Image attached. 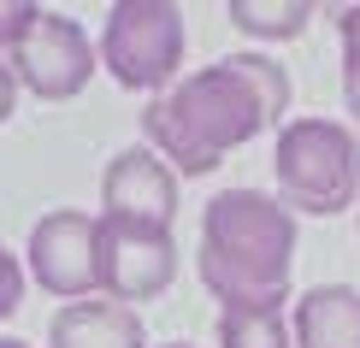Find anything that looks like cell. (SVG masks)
Wrapping results in <instances>:
<instances>
[{
	"label": "cell",
	"mask_w": 360,
	"mask_h": 348,
	"mask_svg": "<svg viewBox=\"0 0 360 348\" xmlns=\"http://www.w3.org/2000/svg\"><path fill=\"white\" fill-rule=\"evenodd\" d=\"M290 71L272 53H224L201 71H184L166 95L142 107V136L177 177L219 172L231 148L260 130L290 124Z\"/></svg>",
	"instance_id": "obj_1"
},
{
	"label": "cell",
	"mask_w": 360,
	"mask_h": 348,
	"mask_svg": "<svg viewBox=\"0 0 360 348\" xmlns=\"http://www.w3.org/2000/svg\"><path fill=\"white\" fill-rule=\"evenodd\" d=\"M195 271L219 307H283L295 271V213L266 189H219L201 207Z\"/></svg>",
	"instance_id": "obj_2"
},
{
	"label": "cell",
	"mask_w": 360,
	"mask_h": 348,
	"mask_svg": "<svg viewBox=\"0 0 360 348\" xmlns=\"http://www.w3.org/2000/svg\"><path fill=\"white\" fill-rule=\"evenodd\" d=\"M278 201L295 219H337L360 207V130L342 118H290L272 148Z\"/></svg>",
	"instance_id": "obj_3"
},
{
	"label": "cell",
	"mask_w": 360,
	"mask_h": 348,
	"mask_svg": "<svg viewBox=\"0 0 360 348\" xmlns=\"http://www.w3.org/2000/svg\"><path fill=\"white\" fill-rule=\"evenodd\" d=\"M184 6L172 0H118L101 24V71L130 95H166L184 77Z\"/></svg>",
	"instance_id": "obj_4"
},
{
	"label": "cell",
	"mask_w": 360,
	"mask_h": 348,
	"mask_svg": "<svg viewBox=\"0 0 360 348\" xmlns=\"http://www.w3.org/2000/svg\"><path fill=\"white\" fill-rule=\"evenodd\" d=\"M6 65L18 89H30L36 101H77L89 77L101 71V48L89 41V30L71 12L53 6H12V36H6Z\"/></svg>",
	"instance_id": "obj_5"
},
{
	"label": "cell",
	"mask_w": 360,
	"mask_h": 348,
	"mask_svg": "<svg viewBox=\"0 0 360 348\" xmlns=\"http://www.w3.org/2000/svg\"><path fill=\"white\" fill-rule=\"evenodd\" d=\"M24 271L65 307L101 295V213H83V207L41 213L24 242Z\"/></svg>",
	"instance_id": "obj_6"
},
{
	"label": "cell",
	"mask_w": 360,
	"mask_h": 348,
	"mask_svg": "<svg viewBox=\"0 0 360 348\" xmlns=\"http://www.w3.org/2000/svg\"><path fill=\"white\" fill-rule=\"evenodd\" d=\"M101 219L124 231H154L172 236L177 224V172L154 148H118L101 172Z\"/></svg>",
	"instance_id": "obj_7"
},
{
	"label": "cell",
	"mask_w": 360,
	"mask_h": 348,
	"mask_svg": "<svg viewBox=\"0 0 360 348\" xmlns=\"http://www.w3.org/2000/svg\"><path fill=\"white\" fill-rule=\"evenodd\" d=\"M177 283V242L154 231H124L101 219V295L142 307Z\"/></svg>",
	"instance_id": "obj_8"
},
{
	"label": "cell",
	"mask_w": 360,
	"mask_h": 348,
	"mask_svg": "<svg viewBox=\"0 0 360 348\" xmlns=\"http://www.w3.org/2000/svg\"><path fill=\"white\" fill-rule=\"evenodd\" d=\"M48 348H148V330H142L136 307L89 295L48 319Z\"/></svg>",
	"instance_id": "obj_9"
},
{
	"label": "cell",
	"mask_w": 360,
	"mask_h": 348,
	"mask_svg": "<svg viewBox=\"0 0 360 348\" xmlns=\"http://www.w3.org/2000/svg\"><path fill=\"white\" fill-rule=\"evenodd\" d=\"M295 348H360V290L354 283H313L290 307Z\"/></svg>",
	"instance_id": "obj_10"
},
{
	"label": "cell",
	"mask_w": 360,
	"mask_h": 348,
	"mask_svg": "<svg viewBox=\"0 0 360 348\" xmlns=\"http://www.w3.org/2000/svg\"><path fill=\"white\" fill-rule=\"evenodd\" d=\"M224 18L243 30V36L295 41L313 18H319V6H313V0H231V6H224Z\"/></svg>",
	"instance_id": "obj_11"
},
{
	"label": "cell",
	"mask_w": 360,
	"mask_h": 348,
	"mask_svg": "<svg viewBox=\"0 0 360 348\" xmlns=\"http://www.w3.org/2000/svg\"><path fill=\"white\" fill-rule=\"evenodd\" d=\"M219 348H295L283 307H219Z\"/></svg>",
	"instance_id": "obj_12"
},
{
	"label": "cell",
	"mask_w": 360,
	"mask_h": 348,
	"mask_svg": "<svg viewBox=\"0 0 360 348\" xmlns=\"http://www.w3.org/2000/svg\"><path fill=\"white\" fill-rule=\"evenodd\" d=\"M331 24H337V41H342V107H349L354 130H360V0L337 6Z\"/></svg>",
	"instance_id": "obj_13"
},
{
	"label": "cell",
	"mask_w": 360,
	"mask_h": 348,
	"mask_svg": "<svg viewBox=\"0 0 360 348\" xmlns=\"http://www.w3.org/2000/svg\"><path fill=\"white\" fill-rule=\"evenodd\" d=\"M24 283H30V271H24V260L0 242V319H12V313L24 307Z\"/></svg>",
	"instance_id": "obj_14"
},
{
	"label": "cell",
	"mask_w": 360,
	"mask_h": 348,
	"mask_svg": "<svg viewBox=\"0 0 360 348\" xmlns=\"http://www.w3.org/2000/svg\"><path fill=\"white\" fill-rule=\"evenodd\" d=\"M12 112H18V77H12V65L0 59V124H6Z\"/></svg>",
	"instance_id": "obj_15"
},
{
	"label": "cell",
	"mask_w": 360,
	"mask_h": 348,
	"mask_svg": "<svg viewBox=\"0 0 360 348\" xmlns=\"http://www.w3.org/2000/svg\"><path fill=\"white\" fill-rule=\"evenodd\" d=\"M6 36H12V6L0 0V59H6Z\"/></svg>",
	"instance_id": "obj_16"
},
{
	"label": "cell",
	"mask_w": 360,
	"mask_h": 348,
	"mask_svg": "<svg viewBox=\"0 0 360 348\" xmlns=\"http://www.w3.org/2000/svg\"><path fill=\"white\" fill-rule=\"evenodd\" d=\"M0 348H30V342L24 337H0Z\"/></svg>",
	"instance_id": "obj_17"
},
{
	"label": "cell",
	"mask_w": 360,
	"mask_h": 348,
	"mask_svg": "<svg viewBox=\"0 0 360 348\" xmlns=\"http://www.w3.org/2000/svg\"><path fill=\"white\" fill-rule=\"evenodd\" d=\"M160 348H195V342H160Z\"/></svg>",
	"instance_id": "obj_18"
},
{
	"label": "cell",
	"mask_w": 360,
	"mask_h": 348,
	"mask_svg": "<svg viewBox=\"0 0 360 348\" xmlns=\"http://www.w3.org/2000/svg\"><path fill=\"white\" fill-rule=\"evenodd\" d=\"M354 219H360V207H354Z\"/></svg>",
	"instance_id": "obj_19"
}]
</instances>
